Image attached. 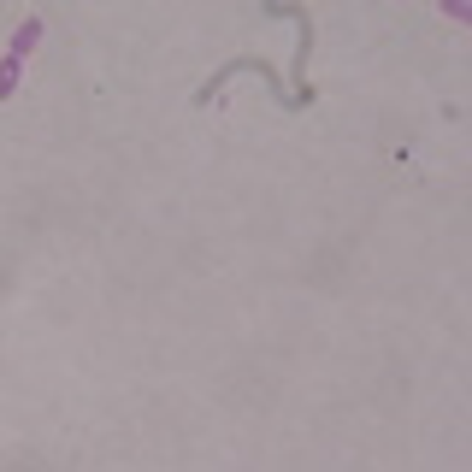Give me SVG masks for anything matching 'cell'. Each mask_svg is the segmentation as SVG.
Segmentation results:
<instances>
[{"label": "cell", "instance_id": "1", "mask_svg": "<svg viewBox=\"0 0 472 472\" xmlns=\"http://www.w3.org/2000/svg\"><path fill=\"white\" fill-rule=\"evenodd\" d=\"M12 77H18V59H6V65H0V95L12 89Z\"/></svg>", "mask_w": 472, "mask_h": 472}]
</instances>
